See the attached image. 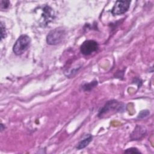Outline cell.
<instances>
[{
    "label": "cell",
    "instance_id": "obj_1",
    "mask_svg": "<svg viewBox=\"0 0 154 154\" xmlns=\"http://www.w3.org/2000/svg\"><path fill=\"white\" fill-rule=\"evenodd\" d=\"M30 37L26 34H22L20 35L16 41L13 47V51L17 55H22L26 51H27L30 46Z\"/></svg>",
    "mask_w": 154,
    "mask_h": 154
},
{
    "label": "cell",
    "instance_id": "obj_2",
    "mask_svg": "<svg viewBox=\"0 0 154 154\" xmlns=\"http://www.w3.org/2000/svg\"><path fill=\"white\" fill-rule=\"evenodd\" d=\"M125 107V105L122 102H119L115 100H109L99 111L98 117H102L104 115L112 111L116 112L124 111Z\"/></svg>",
    "mask_w": 154,
    "mask_h": 154
},
{
    "label": "cell",
    "instance_id": "obj_3",
    "mask_svg": "<svg viewBox=\"0 0 154 154\" xmlns=\"http://www.w3.org/2000/svg\"><path fill=\"white\" fill-rule=\"evenodd\" d=\"M66 31L61 28L51 30L46 36V42L48 45H55L61 43L65 38Z\"/></svg>",
    "mask_w": 154,
    "mask_h": 154
},
{
    "label": "cell",
    "instance_id": "obj_4",
    "mask_svg": "<svg viewBox=\"0 0 154 154\" xmlns=\"http://www.w3.org/2000/svg\"><path fill=\"white\" fill-rule=\"evenodd\" d=\"M42 10L40 23L43 26H47L50 22H52L55 17L54 11L48 5H45Z\"/></svg>",
    "mask_w": 154,
    "mask_h": 154
},
{
    "label": "cell",
    "instance_id": "obj_5",
    "mask_svg": "<svg viewBox=\"0 0 154 154\" xmlns=\"http://www.w3.org/2000/svg\"><path fill=\"white\" fill-rule=\"evenodd\" d=\"M99 45L93 40H88L84 42L80 47L81 52L84 55H89L97 51Z\"/></svg>",
    "mask_w": 154,
    "mask_h": 154
},
{
    "label": "cell",
    "instance_id": "obj_6",
    "mask_svg": "<svg viewBox=\"0 0 154 154\" xmlns=\"http://www.w3.org/2000/svg\"><path fill=\"white\" fill-rule=\"evenodd\" d=\"M130 1H117L111 10L113 15H120L125 13L130 7Z\"/></svg>",
    "mask_w": 154,
    "mask_h": 154
},
{
    "label": "cell",
    "instance_id": "obj_7",
    "mask_svg": "<svg viewBox=\"0 0 154 154\" xmlns=\"http://www.w3.org/2000/svg\"><path fill=\"white\" fill-rule=\"evenodd\" d=\"M147 131L145 127L137 125L131 134V139L132 140H140L146 134Z\"/></svg>",
    "mask_w": 154,
    "mask_h": 154
},
{
    "label": "cell",
    "instance_id": "obj_8",
    "mask_svg": "<svg viewBox=\"0 0 154 154\" xmlns=\"http://www.w3.org/2000/svg\"><path fill=\"white\" fill-rule=\"evenodd\" d=\"M92 139H93L92 135H91L90 134H88L86 137H85L83 140H81L78 143V145L76 146V149L78 150H80V149H82L85 148L92 141Z\"/></svg>",
    "mask_w": 154,
    "mask_h": 154
},
{
    "label": "cell",
    "instance_id": "obj_9",
    "mask_svg": "<svg viewBox=\"0 0 154 154\" xmlns=\"http://www.w3.org/2000/svg\"><path fill=\"white\" fill-rule=\"evenodd\" d=\"M97 84V81H93L90 83H85L82 86V89L83 91H90L92 90L94 87H96Z\"/></svg>",
    "mask_w": 154,
    "mask_h": 154
},
{
    "label": "cell",
    "instance_id": "obj_10",
    "mask_svg": "<svg viewBox=\"0 0 154 154\" xmlns=\"http://www.w3.org/2000/svg\"><path fill=\"white\" fill-rule=\"evenodd\" d=\"M7 37V32L5 29V26L3 22H1V39L2 40Z\"/></svg>",
    "mask_w": 154,
    "mask_h": 154
},
{
    "label": "cell",
    "instance_id": "obj_11",
    "mask_svg": "<svg viewBox=\"0 0 154 154\" xmlns=\"http://www.w3.org/2000/svg\"><path fill=\"white\" fill-rule=\"evenodd\" d=\"M149 114H150V112H149V110H147V109L142 110L139 112L138 116V119H143V118H145V117H147Z\"/></svg>",
    "mask_w": 154,
    "mask_h": 154
},
{
    "label": "cell",
    "instance_id": "obj_12",
    "mask_svg": "<svg viewBox=\"0 0 154 154\" xmlns=\"http://www.w3.org/2000/svg\"><path fill=\"white\" fill-rule=\"evenodd\" d=\"M10 2L8 1H1V10H4L7 9L10 6Z\"/></svg>",
    "mask_w": 154,
    "mask_h": 154
},
{
    "label": "cell",
    "instance_id": "obj_13",
    "mask_svg": "<svg viewBox=\"0 0 154 154\" xmlns=\"http://www.w3.org/2000/svg\"><path fill=\"white\" fill-rule=\"evenodd\" d=\"M125 153H141V152L138 150V149L136 147H131L129 149H127L125 151Z\"/></svg>",
    "mask_w": 154,
    "mask_h": 154
}]
</instances>
